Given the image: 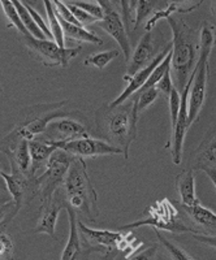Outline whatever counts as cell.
Wrapping results in <instances>:
<instances>
[{
	"label": "cell",
	"instance_id": "obj_1",
	"mask_svg": "<svg viewBox=\"0 0 216 260\" xmlns=\"http://www.w3.org/2000/svg\"><path fill=\"white\" fill-rule=\"evenodd\" d=\"M172 29V81L178 91H182L192 81L199 57L201 41L197 32L178 17L167 18Z\"/></svg>",
	"mask_w": 216,
	"mask_h": 260
},
{
	"label": "cell",
	"instance_id": "obj_2",
	"mask_svg": "<svg viewBox=\"0 0 216 260\" xmlns=\"http://www.w3.org/2000/svg\"><path fill=\"white\" fill-rule=\"evenodd\" d=\"M97 129L99 136L107 142L122 151L125 159H129V148L137 137L139 116L134 111L133 101L118 107L104 104L97 111Z\"/></svg>",
	"mask_w": 216,
	"mask_h": 260
},
{
	"label": "cell",
	"instance_id": "obj_3",
	"mask_svg": "<svg viewBox=\"0 0 216 260\" xmlns=\"http://www.w3.org/2000/svg\"><path fill=\"white\" fill-rule=\"evenodd\" d=\"M63 189L66 191L67 206L74 212H82L91 221H95L98 211V194L94 190L87 173L85 160L74 157L71 162L66 180L63 182Z\"/></svg>",
	"mask_w": 216,
	"mask_h": 260
},
{
	"label": "cell",
	"instance_id": "obj_4",
	"mask_svg": "<svg viewBox=\"0 0 216 260\" xmlns=\"http://www.w3.org/2000/svg\"><path fill=\"white\" fill-rule=\"evenodd\" d=\"M201 46H199V57L197 61L194 74H193L192 87H190L189 99H188V125L189 127L198 120L206 96H207V81L210 74L211 51L216 41L215 27L206 22L201 30Z\"/></svg>",
	"mask_w": 216,
	"mask_h": 260
},
{
	"label": "cell",
	"instance_id": "obj_5",
	"mask_svg": "<svg viewBox=\"0 0 216 260\" xmlns=\"http://www.w3.org/2000/svg\"><path fill=\"white\" fill-rule=\"evenodd\" d=\"M146 215L147 216H146L145 219H141L138 221L132 222V224L124 225V226H120L117 231L129 232L132 229H136V228L150 225V226H154L158 231H167L172 232V233L196 234V229L188 226L181 220L178 210L167 198L162 199L159 202H155L152 206L147 207Z\"/></svg>",
	"mask_w": 216,
	"mask_h": 260
},
{
	"label": "cell",
	"instance_id": "obj_6",
	"mask_svg": "<svg viewBox=\"0 0 216 260\" xmlns=\"http://www.w3.org/2000/svg\"><path fill=\"white\" fill-rule=\"evenodd\" d=\"M74 156L67 154L66 151L56 150L48 160L46 171L39 177H36L38 194L41 195V203H50L56 194L57 189L63 185L68 169Z\"/></svg>",
	"mask_w": 216,
	"mask_h": 260
},
{
	"label": "cell",
	"instance_id": "obj_7",
	"mask_svg": "<svg viewBox=\"0 0 216 260\" xmlns=\"http://www.w3.org/2000/svg\"><path fill=\"white\" fill-rule=\"evenodd\" d=\"M78 232L83 237L86 243L95 247H107L110 250H117V251L131 252L136 251L137 248L141 246V243L137 242L133 234L129 232L121 231H107V229H91L87 225L83 224L82 221H77Z\"/></svg>",
	"mask_w": 216,
	"mask_h": 260
},
{
	"label": "cell",
	"instance_id": "obj_8",
	"mask_svg": "<svg viewBox=\"0 0 216 260\" xmlns=\"http://www.w3.org/2000/svg\"><path fill=\"white\" fill-rule=\"evenodd\" d=\"M22 43L33 53L37 60L46 67H63L67 68L69 62L80 53L81 47L60 48L53 41L36 39L32 36L22 38Z\"/></svg>",
	"mask_w": 216,
	"mask_h": 260
},
{
	"label": "cell",
	"instance_id": "obj_9",
	"mask_svg": "<svg viewBox=\"0 0 216 260\" xmlns=\"http://www.w3.org/2000/svg\"><path fill=\"white\" fill-rule=\"evenodd\" d=\"M53 145L57 150L66 151L67 154L74 157H97L107 156V155H122V151L115 146L110 145L107 141L92 137L76 138L63 142H48Z\"/></svg>",
	"mask_w": 216,
	"mask_h": 260
},
{
	"label": "cell",
	"instance_id": "obj_10",
	"mask_svg": "<svg viewBox=\"0 0 216 260\" xmlns=\"http://www.w3.org/2000/svg\"><path fill=\"white\" fill-rule=\"evenodd\" d=\"M98 3L103 9L104 16L103 20L97 22V24L117 42V45L120 46V50H121L122 55L128 62L132 56V46L127 29H125L124 21H122L121 16L118 15V11L116 9L115 4L111 3V2H106V0H101Z\"/></svg>",
	"mask_w": 216,
	"mask_h": 260
},
{
	"label": "cell",
	"instance_id": "obj_11",
	"mask_svg": "<svg viewBox=\"0 0 216 260\" xmlns=\"http://www.w3.org/2000/svg\"><path fill=\"white\" fill-rule=\"evenodd\" d=\"M85 137H91L89 129L76 118L67 116V117L56 118L50 122L45 133L36 139H41L46 142H63V141L85 138Z\"/></svg>",
	"mask_w": 216,
	"mask_h": 260
},
{
	"label": "cell",
	"instance_id": "obj_12",
	"mask_svg": "<svg viewBox=\"0 0 216 260\" xmlns=\"http://www.w3.org/2000/svg\"><path fill=\"white\" fill-rule=\"evenodd\" d=\"M171 50H172V43L171 45L167 46V47L164 48L163 52L160 53V55H158L157 57H154V59H152V61H151L147 67H145L143 69H141V71L137 72V73L134 74V76H132V77H128V76H125L124 78L128 81L127 87H125V89L122 90L121 94L118 95L115 101L111 102L108 106L110 107L121 106V104H124L125 102H128V99H129V98L134 94V92H138L139 90L142 89L143 86L146 85V82H147L148 78H150L152 71H154L158 65L162 62V60L167 56V53H168Z\"/></svg>",
	"mask_w": 216,
	"mask_h": 260
},
{
	"label": "cell",
	"instance_id": "obj_13",
	"mask_svg": "<svg viewBox=\"0 0 216 260\" xmlns=\"http://www.w3.org/2000/svg\"><path fill=\"white\" fill-rule=\"evenodd\" d=\"M194 74V73H193ZM193 81V77H192ZM192 81L188 83V86L181 94V107L180 112L177 116V121H176L175 127H173V145H172V160L175 162L176 166L181 164L182 161V147H183V141H185V136L189 129L188 125V99H189V92L190 87H192Z\"/></svg>",
	"mask_w": 216,
	"mask_h": 260
},
{
	"label": "cell",
	"instance_id": "obj_14",
	"mask_svg": "<svg viewBox=\"0 0 216 260\" xmlns=\"http://www.w3.org/2000/svg\"><path fill=\"white\" fill-rule=\"evenodd\" d=\"M152 53H154V36H152V31H146L137 45L134 52H132L129 61L127 62L128 77H132L137 72L147 67L152 61L151 59Z\"/></svg>",
	"mask_w": 216,
	"mask_h": 260
},
{
	"label": "cell",
	"instance_id": "obj_15",
	"mask_svg": "<svg viewBox=\"0 0 216 260\" xmlns=\"http://www.w3.org/2000/svg\"><path fill=\"white\" fill-rule=\"evenodd\" d=\"M188 213L189 219L196 226V234L216 237V213L202 206L201 203L192 206V207H182Z\"/></svg>",
	"mask_w": 216,
	"mask_h": 260
},
{
	"label": "cell",
	"instance_id": "obj_16",
	"mask_svg": "<svg viewBox=\"0 0 216 260\" xmlns=\"http://www.w3.org/2000/svg\"><path fill=\"white\" fill-rule=\"evenodd\" d=\"M64 208V204L59 199L53 198L50 203L42 204V213L38 220V224L33 229L34 233L48 234L51 237H55L56 233V224L59 215Z\"/></svg>",
	"mask_w": 216,
	"mask_h": 260
},
{
	"label": "cell",
	"instance_id": "obj_17",
	"mask_svg": "<svg viewBox=\"0 0 216 260\" xmlns=\"http://www.w3.org/2000/svg\"><path fill=\"white\" fill-rule=\"evenodd\" d=\"M176 190L180 197L182 207H192L199 203L196 192V178H194V169H185L177 175L175 182Z\"/></svg>",
	"mask_w": 216,
	"mask_h": 260
},
{
	"label": "cell",
	"instance_id": "obj_18",
	"mask_svg": "<svg viewBox=\"0 0 216 260\" xmlns=\"http://www.w3.org/2000/svg\"><path fill=\"white\" fill-rule=\"evenodd\" d=\"M66 210L68 213L69 219V237L67 241V245L63 250V254L60 260H77L78 256L81 255L82 247H81L80 241V232H78L77 226V213L74 212L69 206L66 204Z\"/></svg>",
	"mask_w": 216,
	"mask_h": 260
},
{
	"label": "cell",
	"instance_id": "obj_19",
	"mask_svg": "<svg viewBox=\"0 0 216 260\" xmlns=\"http://www.w3.org/2000/svg\"><path fill=\"white\" fill-rule=\"evenodd\" d=\"M30 156H32V168H30V176L36 177V173L42 168H46L48 160L52 154L57 150L56 147L46 141L41 139H33L29 141Z\"/></svg>",
	"mask_w": 216,
	"mask_h": 260
},
{
	"label": "cell",
	"instance_id": "obj_20",
	"mask_svg": "<svg viewBox=\"0 0 216 260\" xmlns=\"http://www.w3.org/2000/svg\"><path fill=\"white\" fill-rule=\"evenodd\" d=\"M196 168L216 167V125L208 130L196 152Z\"/></svg>",
	"mask_w": 216,
	"mask_h": 260
},
{
	"label": "cell",
	"instance_id": "obj_21",
	"mask_svg": "<svg viewBox=\"0 0 216 260\" xmlns=\"http://www.w3.org/2000/svg\"><path fill=\"white\" fill-rule=\"evenodd\" d=\"M202 4V2H197V3L187 4V3H177V2H173V3H167L164 8H160L158 11H155L154 16L150 18V20L146 22L145 30L146 31H152V29L155 27V25L159 22L160 20L163 18H169L172 17L173 13H189L192 11H194L196 8H198Z\"/></svg>",
	"mask_w": 216,
	"mask_h": 260
},
{
	"label": "cell",
	"instance_id": "obj_22",
	"mask_svg": "<svg viewBox=\"0 0 216 260\" xmlns=\"http://www.w3.org/2000/svg\"><path fill=\"white\" fill-rule=\"evenodd\" d=\"M57 15V13H56ZM59 18L60 24H61L63 31H64V37L66 39H73V41L77 42H86V43H91V45H97V46H102L103 45V39L101 37H98L95 32L89 31V30H86L85 27L82 26H76V25H72L66 22L64 20L57 16Z\"/></svg>",
	"mask_w": 216,
	"mask_h": 260
},
{
	"label": "cell",
	"instance_id": "obj_23",
	"mask_svg": "<svg viewBox=\"0 0 216 260\" xmlns=\"http://www.w3.org/2000/svg\"><path fill=\"white\" fill-rule=\"evenodd\" d=\"M8 159H12L16 166L18 167L22 173L30 176V168H32V156H30L29 141L21 139L17 143L12 152H6Z\"/></svg>",
	"mask_w": 216,
	"mask_h": 260
},
{
	"label": "cell",
	"instance_id": "obj_24",
	"mask_svg": "<svg viewBox=\"0 0 216 260\" xmlns=\"http://www.w3.org/2000/svg\"><path fill=\"white\" fill-rule=\"evenodd\" d=\"M45 8L46 12H47L48 22H50L48 26H50L51 34H52L53 42H55L60 48H66V37H64L61 24H60L59 18H57L53 2H45Z\"/></svg>",
	"mask_w": 216,
	"mask_h": 260
},
{
	"label": "cell",
	"instance_id": "obj_25",
	"mask_svg": "<svg viewBox=\"0 0 216 260\" xmlns=\"http://www.w3.org/2000/svg\"><path fill=\"white\" fill-rule=\"evenodd\" d=\"M13 4H15L18 15H20L21 17V21H22V24L26 27L27 32H29L30 36L36 39H47L45 37V34L41 31V29L37 26L36 21L33 20V17H32V15L29 13V11H27V8L25 7V4L21 3V2H13Z\"/></svg>",
	"mask_w": 216,
	"mask_h": 260
},
{
	"label": "cell",
	"instance_id": "obj_26",
	"mask_svg": "<svg viewBox=\"0 0 216 260\" xmlns=\"http://www.w3.org/2000/svg\"><path fill=\"white\" fill-rule=\"evenodd\" d=\"M159 96V91L157 87H150V89H143L139 90L137 92V96L133 99V107L137 115L141 116V113L148 108L151 104L154 103Z\"/></svg>",
	"mask_w": 216,
	"mask_h": 260
},
{
	"label": "cell",
	"instance_id": "obj_27",
	"mask_svg": "<svg viewBox=\"0 0 216 260\" xmlns=\"http://www.w3.org/2000/svg\"><path fill=\"white\" fill-rule=\"evenodd\" d=\"M159 6L158 2H146V0H139V2H134L133 3V31H137L141 22L150 15L151 12H154L155 8Z\"/></svg>",
	"mask_w": 216,
	"mask_h": 260
},
{
	"label": "cell",
	"instance_id": "obj_28",
	"mask_svg": "<svg viewBox=\"0 0 216 260\" xmlns=\"http://www.w3.org/2000/svg\"><path fill=\"white\" fill-rule=\"evenodd\" d=\"M120 51L118 50H110V51H103V52H97L92 53L90 56L86 57L83 60V64L86 67H95L98 69L106 68L107 65L110 64L112 60H115L116 57L120 56Z\"/></svg>",
	"mask_w": 216,
	"mask_h": 260
},
{
	"label": "cell",
	"instance_id": "obj_29",
	"mask_svg": "<svg viewBox=\"0 0 216 260\" xmlns=\"http://www.w3.org/2000/svg\"><path fill=\"white\" fill-rule=\"evenodd\" d=\"M0 6H2V8H3L4 15H6L7 20L11 22V25H12V26H15L16 29L18 30V32H21V34H22L24 37L30 36L29 32H27L26 27H25L24 24H22V21H21V17H20V15H18L17 9H16L13 2H9V0H6V2H0Z\"/></svg>",
	"mask_w": 216,
	"mask_h": 260
},
{
	"label": "cell",
	"instance_id": "obj_30",
	"mask_svg": "<svg viewBox=\"0 0 216 260\" xmlns=\"http://www.w3.org/2000/svg\"><path fill=\"white\" fill-rule=\"evenodd\" d=\"M171 62H172V50L167 53V56L164 57V59L162 60V62H160L157 68L152 71L150 78H148L147 82H146V85L143 86L141 90L150 89V87H155V86L158 85V82H159V81L163 78L164 74H166L167 72L171 71Z\"/></svg>",
	"mask_w": 216,
	"mask_h": 260
},
{
	"label": "cell",
	"instance_id": "obj_31",
	"mask_svg": "<svg viewBox=\"0 0 216 260\" xmlns=\"http://www.w3.org/2000/svg\"><path fill=\"white\" fill-rule=\"evenodd\" d=\"M154 232H155V234H157L158 240L160 241V243H162V245L164 246V248H166L167 251L169 252L172 260H194V259H192V257H190L187 252L183 251L182 248L178 247V246H176L175 243H172L168 238H166V237L160 233L158 229H155Z\"/></svg>",
	"mask_w": 216,
	"mask_h": 260
},
{
	"label": "cell",
	"instance_id": "obj_32",
	"mask_svg": "<svg viewBox=\"0 0 216 260\" xmlns=\"http://www.w3.org/2000/svg\"><path fill=\"white\" fill-rule=\"evenodd\" d=\"M169 101V115H171V126L172 129L175 127L176 121H177V116L180 112L181 107V94L176 87L171 90V94L168 96Z\"/></svg>",
	"mask_w": 216,
	"mask_h": 260
},
{
	"label": "cell",
	"instance_id": "obj_33",
	"mask_svg": "<svg viewBox=\"0 0 216 260\" xmlns=\"http://www.w3.org/2000/svg\"><path fill=\"white\" fill-rule=\"evenodd\" d=\"M69 3L78 7V8H81L82 11L87 12L89 15H91L92 17H95L98 20V22L103 20V9L99 6V3H95V2H69Z\"/></svg>",
	"mask_w": 216,
	"mask_h": 260
},
{
	"label": "cell",
	"instance_id": "obj_34",
	"mask_svg": "<svg viewBox=\"0 0 216 260\" xmlns=\"http://www.w3.org/2000/svg\"><path fill=\"white\" fill-rule=\"evenodd\" d=\"M53 6H55V11H56L57 16H59L61 20H64L66 22H68V24L81 26V24L77 21V18L74 17L73 13L71 12V9L68 8V6H67L66 3H63L60 0H56V2H53Z\"/></svg>",
	"mask_w": 216,
	"mask_h": 260
},
{
	"label": "cell",
	"instance_id": "obj_35",
	"mask_svg": "<svg viewBox=\"0 0 216 260\" xmlns=\"http://www.w3.org/2000/svg\"><path fill=\"white\" fill-rule=\"evenodd\" d=\"M15 202L13 199L0 198V224L4 221H11L16 216Z\"/></svg>",
	"mask_w": 216,
	"mask_h": 260
},
{
	"label": "cell",
	"instance_id": "obj_36",
	"mask_svg": "<svg viewBox=\"0 0 216 260\" xmlns=\"http://www.w3.org/2000/svg\"><path fill=\"white\" fill-rule=\"evenodd\" d=\"M13 254L12 238L4 231L0 232V259L11 260Z\"/></svg>",
	"mask_w": 216,
	"mask_h": 260
},
{
	"label": "cell",
	"instance_id": "obj_37",
	"mask_svg": "<svg viewBox=\"0 0 216 260\" xmlns=\"http://www.w3.org/2000/svg\"><path fill=\"white\" fill-rule=\"evenodd\" d=\"M24 4H25V7H26V8H27V11H29L30 15H32V17H33V20L36 21L37 26H38L39 29H41V31L43 32V34H45L46 38H47L48 41H53L52 34H51L50 26H48V25L46 24V21L43 20V17H42V16L39 15V13L37 12L36 9H34L32 6H30L29 3H24Z\"/></svg>",
	"mask_w": 216,
	"mask_h": 260
},
{
	"label": "cell",
	"instance_id": "obj_38",
	"mask_svg": "<svg viewBox=\"0 0 216 260\" xmlns=\"http://www.w3.org/2000/svg\"><path fill=\"white\" fill-rule=\"evenodd\" d=\"M67 6H68V8L71 9V12L73 13V16L76 18H77V21L81 24V26H85V25H90V24H94V22H98V20L95 17H92L91 15H89L87 12H85V11H82L81 8H78V7L73 6V4H71L69 2H67Z\"/></svg>",
	"mask_w": 216,
	"mask_h": 260
},
{
	"label": "cell",
	"instance_id": "obj_39",
	"mask_svg": "<svg viewBox=\"0 0 216 260\" xmlns=\"http://www.w3.org/2000/svg\"><path fill=\"white\" fill-rule=\"evenodd\" d=\"M158 89V91L162 92L163 95H166V96H169V94H171V90L175 87V85H173V81H172V76H171V71L167 72L166 74L163 76V78L158 82V85L155 86Z\"/></svg>",
	"mask_w": 216,
	"mask_h": 260
},
{
	"label": "cell",
	"instance_id": "obj_40",
	"mask_svg": "<svg viewBox=\"0 0 216 260\" xmlns=\"http://www.w3.org/2000/svg\"><path fill=\"white\" fill-rule=\"evenodd\" d=\"M158 254V245H152L148 248L143 250L142 252H138L129 260H154Z\"/></svg>",
	"mask_w": 216,
	"mask_h": 260
},
{
	"label": "cell",
	"instance_id": "obj_41",
	"mask_svg": "<svg viewBox=\"0 0 216 260\" xmlns=\"http://www.w3.org/2000/svg\"><path fill=\"white\" fill-rule=\"evenodd\" d=\"M193 238L198 241V242L203 243V245H207L210 247L216 248V237L204 236V234H193Z\"/></svg>",
	"mask_w": 216,
	"mask_h": 260
},
{
	"label": "cell",
	"instance_id": "obj_42",
	"mask_svg": "<svg viewBox=\"0 0 216 260\" xmlns=\"http://www.w3.org/2000/svg\"><path fill=\"white\" fill-rule=\"evenodd\" d=\"M202 171L206 173V175L210 177V180L212 181V183L215 185V189H216V168L215 167H203V168H201Z\"/></svg>",
	"mask_w": 216,
	"mask_h": 260
},
{
	"label": "cell",
	"instance_id": "obj_43",
	"mask_svg": "<svg viewBox=\"0 0 216 260\" xmlns=\"http://www.w3.org/2000/svg\"><path fill=\"white\" fill-rule=\"evenodd\" d=\"M7 189V185H6V181H4L3 178V172H2V169H0V190L3 191V190Z\"/></svg>",
	"mask_w": 216,
	"mask_h": 260
},
{
	"label": "cell",
	"instance_id": "obj_44",
	"mask_svg": "<svg viewBox=\"0 0 216 260\" xmlns=\"http://www.w3.org/2000/svg\"><path fill=\"white\" fill-rule=\"evenodd\" d=\"M211 13H212L213 16H216V2H213V3L211 4Z\"/></svg>",
	"mask_w": 216,
	"mask_h": 260
},
{
	"label": "cell",
	"instance_id": "obj_45",
	"mask_svg": "<svg viewBox=\"0 0 216 260\" xmlns=\"http://www.w3.org/2000/svg\"><path fill=\"white\" fill-rule=\"evenodd\" d=\"M3 91H4V90H3V86L0 85V94H3Z\"/></svg>",
	"mask_w": 216,
	"mask_h": 260
},
{
	"label": "cell",
	"instance_id": "obj_46",
	"mask_svg": "<svg viewBox=\"0 0 216 260\" xmlns=\"http://www.w3.org/2000/svg\"><path fill=\"white\" fill-rule=\"evenodd\" d=\"M0 260H4V259H0Z\"/></svg>",
	"mask_w": 216,
	"mask_h": 260
},
{
	"label": "cell",
	"instance_id": "obj_47",
	"mask_svg": "<svg viewBox=\"0 0 216 260\" xmlns=\"http://www.w3.org/2000/svg\"><path fill=\"white\" fill-rule=\"evenodd\" d=\"M215 168H216V167H215Z\"/></svg>",
	"mask_w": 216,
	"mask_h": 260
}]
</instances>
